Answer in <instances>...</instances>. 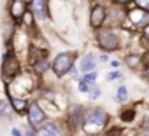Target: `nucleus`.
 Returning a JSON list of instances; mask_svg holds the SVG:
<instances>
[{"label":"nucleus","instance_id":"0eeeda50","mask_svg":"<svg viewBox=\"0 0 149 136\" xmlns=\"http://www.w3.org/2000/svg\"><path fill=\"white\" fill-rule=\"evenodd\" d=\"M95 66H97V59H95L93 54H86V56H83V59H81V70H83L84 73L95 70Z\"/></svg>","mask_w":149,"mask_h":136},{"label":"nucleus","instance_id":"39448f33","mask_svg":"<svg viewBox=\"0 0 149 136\" xmlns=\"http://www.w3.org/2000/svg\"><path fill=\"white\" fill-rule=\"evenodd\" d=\"M28 119H30V124L33 127H40L44 119H46V115H44L42 108H39V105H32L30 110H28Z\"/></svg>","mask_w":149,"mask_h":136},{"label":"nucleus","instance_id":"ddd939ff","mask_svg":"<svg viewBox=\"0 0 149 136\" xmlns=\"http://www.w3.org/2000/svg\"><path fill=\"white\" fill-rule=\"evenodd\" d=\"M13 112V108L9 106L7 101H0V115H9Z\"/></svg>","mask_w":149,"mask_h":136},{"label":"nucleus","instance_id":"1a4fd4ad","mask_svg":"<svg viewBox=\"0 0 149 136\" xmlns=\"http://www.w3.org/2000/svg\"><path fill=\"white\" fill-rule=\"evenodd\" d=\"M37 136H61V133L54 124H46V126H40V131Z\"/></svg>","mask_w":149,"mask_h":136},{"label":"nucleus","instance_id":"2eb2a0df","mask_svg":"<svg viewBox=\"0 0 149 136\" xmlns=\"http://www.w3.org/2000/svg\"><path fill=\"white\" fill-rule=\"evenodd\" d=\"M13 105H14L16 112H23V110H25V106H26V103H25L23 100H16V98H13Z\"/></svg>","mask_w":149,"mask_h":136},{"label":"nucleus","instance_id":"393cba45","mask_svg":"<svg viewBox=\"0 0 149 136\" xmlns=\"http://www.w3.org/2000/svg\"><path fill=\"white\" fill-rule=\"evenodd\" d=\"M26 136H37V134H35L33 131H28V133H26Z\"/></svg>","mask_w":149,"mask_h":136},{"label":"nucleus","instance_id":"aec40b11","mask_svg":"<svg viewBox=\"0 0 149 136\" xmlns=\"http://www.w3.org/2000/svg\"><path fill=\"white\" fill-rule=\"evenodd\" d=\"M88 89H90V86H88V82H84V80H81V82H79V91H81V93H88Z\"/></svg>","mask_w":149,"mask_h":136},{"label":"nucleus","instance_id":"a878e982","mask_svg":"<svg viewBox=\"0 0 149 136\" xmlns=\"http://www.w3.org/2000/svg\"><path fill=\"white\" fill-rule=\"evenodd\" d=\"M146 37L149 38V26H147V30H146Z\"/></svg>","mask_w":149,"mask_h":136},{"label":"nucleus","instance_id":"423d86ee","mask_svg":"<svg viewBox=\"0 0 149 136\" xmlns=\"http://www.w3.org/2000/svg\"><path fill=\"white\" fill-rule=\"evenodd\" d=\"M130 19H132L135 25H147V23H149V14L144 12V9L132 11V12H130Z\"/></svg>","mask_w":149,"mask_h":136},{"label":"nucleus","instance_id":"f3484780","mask_svg":"<svg viewBox=\"0 0 149 136\" xmlns=\"http://www.w3.org/2000/svg\"><path fill=\"white\" fill-rule=\"evenodd\" d=\"M137 5L144 11H149V0H137Z\"/></svg>","mask_w":149,"mask_h":136},{"label":"nucleus","instance_id":"b1692460","mask_svg":"<svg viewBox=\"0 0 149 136\" xmlns=\"http://www.w3.org/2000/svg\"><path fill=\"white\" fill-rule=\"evenodd\" d=\"M111 66H112V68H118V66H119V63H118V61H111Z\"/></svg>","mask_w":149,"mask_h":136},{"label":"nucleus","instance_id":"7ed1b4c3","mask_svg":"<svg viewBox=\"0 0 149 136\" xmlns=\"http://www.w3.org/2000/svg\"><path fill=\"white\" fill-rule=\"evenodd\" d=\"M98 44H100L104 49L111 51V49H114V47L118 45V37H116L112 32L104 30V32H100V33H98Z\"/></svg>","mask_w":149,"mask_h":136},{"label":"nucleus","instance_id":"f8f14e48","mask_svg":"<svg viewBox=\"0 0 149 136\" xmlns=\"http://www.w3.org/2000/svg\"><path fill=\"white\" fill-rule=\"evenodd\" d=\"M23 7H25L23 0H14V4H13V16L14 18H19L23 14Z\"/></svg>","mask_w":149,"mask_h":136},{"label":"nucleus","instance_id":"4468645a","mask_svg":"<svg viewBox=\"0 0 149 136\" xmlns=\"http://www.w3.org/2000/svg\"><path fill=\"white\" fill-rule=\"evenodd\" d=\"M116 98H118V101H125V100L128 98V89H126L125 86H123V87H119V89H118V96H116Z\"/></svg>","mask_w":149,"mask_h":136},{"label":"nucleus","instance_id":"cd10ccee","mask_svg":"<svg viewBox=\"0 0 149 136\" xmlns=\"http://www.w3.org/2000/svg\"><path fill=\"white\" fill-rule=\"evenodd\" d=\"M146 75H147V77H149V70H147V72H146Z\"/></svg>","mask_w":149,"mask_h":136},{"label":"nucleus","instance_id":"5701e85b","mask_svg":"<svg viewBox=\"0 0 149 136\" xmlns=\"http://www.w3.org/2000/svg\"><path fill=\"white\" fill-rule=\"evenodd\" d=\"M11 134H13V136H21V133H19V129H16V127H14V129L11 131Z\"/></svg>","mask_w":149,"mask_h":136},{"label":"nucleus","instance_id":"a211bd4d","mask_svg":"<svg viewBox=\"0 0 149 136\" xmlns=\"http://www.w3.org/2000/svg\"><path fill=\"white\" fill-rule=\"evenodd\" d=\"M133 117H135V112H133V110H130V112H125V113H123V120H125V122H130Z\"/></svg>","mask_w":149,"mask_h":136},{"label":"nucleus","instance_id":"4be33fe9","mask_svg":"<svg viewBox=\"0 0 149 136\" xmlns=\"http://www.w3.org/2000/svg\"><path fill=\"white\" fill-rule=\"evenodd\" d=\"M100 94H102V91H100V87H97V89H93V91H91V100H97V98H100Z\"/></svg>","mask_w":149,"mask_h":136},{"label":"nucleus","instance_id":"9d476101","mask_svg":"<svg viewBox=\"0 0 149 136\" xmlns=\"http://www.w3.org/2000/svg\"><path fill=\"white\" fill-rule=\"evenodd\" d=\"M32 9H33V14H35L39 19H44V18H46V5H44V0H33V2H32Z\"/></svg>","mask_w":149,"mask_h":136},{"label":"nucleus","instance_id":"412c9836","mask_svg":"<svg viewBox=\"0 0 149 136\" xmlns=\"http://www.w3.org/2000/svg\"><path fill=\"white\" fill-rule=\"evenodd\" d=\"M118 77H121V73H119V72H111V73L107 75V80L111 82V80H116Z\"/></svg>","mask_w":149,"mask_h":136},{"label":"nucleus","instance_id":"6ab92c4d","mask_svg":"<svg viewBox=\"0 0 149 136\" xmlns=\"http://www.w3.org/2000/svg\"><path fill=\"white\" fill-rule=\"evenodd\" d=\"M95 79H97V75H95V73H84V77H83V80H84V82H88V84H91Z\"/></svg>","mask_w":149,"mask_h":136},{"label":"nucleus","instance_id":"f03ea898","mask_svg":"<svg viewBox=\"0 0 149 136\" xmlns=\"http://www.w3.org/2000/svg\"><path fill=\"white\" fill-rule=\"evenodd\" d=\"M18 70H19V66H18L16 58H14L13 54H6V56H4V66H2V73H4V77H6V79L14 77V75L18 73Z\"/></svg>","mask_w":149,"mask_h":136},{"label":"nucleus","instance_id":"f257e3e1","mask_svg":"<svg viewBox=\"0 0 149 136\" xmlns=\"http://www.w3.org/2000/svg\"><path fill=\"white\" fill-rule=\"evenodd\" d=\"M70 68H72V54L63 52V54H58L54 58V61H53V70H54V73L58 77L65 75Z\"/></svg>","mask_w":149,"mask_h":136},{"label":"nucleus","instance_id":"20e7f679","mask_svg":"<svg viewBox=\"0 0 149 136\" xmlns=\"http://www.w3.org/2000/svg\"><path fill=\"white\" fill-rule=\"evenodd\" d=\"M107 122V113L104 110H91L83 124H95L97 127H102Z\"/></svg>","mask_w":149,"mask_h":136},{"label":"nucleus","instance_id":"bb28decb","mask_svg":"<svg viewBox=\"0 0 149 136\" xmlns=\"http://www.w3.org/2000/svg\"><path fill=\"white\" fill-rule=\"evenodd\" d=\"M118 2H128V0H118Z\"/></svg>","mask_w":149,"mask_h":136},{"label":"nucleus","instance_id":"dca6fc26","mask_svg":"<svg viewBox=\"0 0 149 136\" xmlns=\"http://www.w3.org/2000/svg\"><path fill=\"white\" fill-rule=\"evenodd\" d=\"M46 70H47V63L46 61H37L35 63V72L37 73H44Z\"/></svg>","mask_w":149,"mask_h":136},{"label":"nucleus","instance_id":"9b49d317","mask_svg":"<svg viewBox=\"0 0 149 136\" xmlns=\"http://www.w3.org/2000/svg\"><path fill=\"white\" fill-rule=\"evenodd\" d=\"M81 122H84V115H83V110L79 108V110L74 112V113H70V120H68V124H70L72 127H77Z\"/></svg>","mask_w":149,"mask_h":136},{"label":"nucleus","instance_id":"6e6552de","mask_svg":"<svg viewBox=\"0 0 149 136\" xmlns=\"http://www.w3.org/2000/svg\"><path fill=\"white\" fill-rule=\"evenodd\" d=\"M104 19H105V9L104 7H95L93 9V12H91V25L93 26H100L102 23H104Z\"/></svg>","mask_w":149,"mask_h":136}]
</instances>
